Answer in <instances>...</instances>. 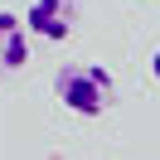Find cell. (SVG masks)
Segmentation results:
<instances>
[{
    "instance_id": "6da1fadb",
    "label": "cell",
    "mask_w": 160,
    "mask_h": 160,
    "mask_svg": "<svg viewBox=\"0 0 160 160\" xmlns=\"http://www.w3.org/2000/svg\"><path fill=\"white\" fill-rule=\"evenodd\" d=\"M53 92H58V102L68 112H78V117H107L112 97H117V82H112V73L102 68V63H68V68H58V78H53Z\"/></svg>"
},
{
    "instance_id": "7a4b0ae2",
    "label": "cell",
    "mask_w": 160,
    "mask_h": 160,
    "mask_svg": "<svg viewBox=\"0 0 160 160\" xmlns=\"http://www.w3.org/2000/svg\"><path fill=\"white\" fill-rule=\"evenodd\" d=\"M78 24V5L73 0H29L24 10V29L34 39H49V44H63Z\"/></svg>"
},
{
    "instance_id": "3957f363",
    "label": "cell",
    "mask_w": 160,
    "mask_h": 160,
    "mask_svg": "<svg viewBox=\"0 0 160 160\" xmlns=\"http://www.w3.org/2000/svg\"><path fill=\"white\" fill-rule=\"evenodd\" d=\"M29 63V29L20 15L0 10V73H15Z\"/></svg>"
},
{
    "instance_id": "277c9868",
    "label": "cell",
    "mask_w": 160,
    "mask_h": 160,
    "mask_svg": "<svg viewBox=\"0 0 160 160\" xmlns=\"http://www.w3.org/2000/svg\"><path fill=\"white\" fill-rule=\"evenodd\" d=\"M150 73H155V82H160V49L150 53Z\"/></svg>"
}]
</instances>
